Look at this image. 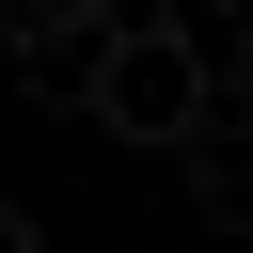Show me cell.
<instances>
[{"label": "cell", "mask_w": 253, "mask_h": 253, "mask_svg": "<svg viewBox=\"0 0 253 253\" xmlns=\"http://www.w3.org/2000/svg\"><path fill=\"white\" fill-rule=\"evenodd\" d=\"M174 174H190V206H206V221L253 253V111H221V95H206V126L174 142Z\"/></svg>", "instance_id": "7a4b0ae2"}, {"label": "cell", "mask_w": 253, "mask_h": 253, "mask_svg": "<svg viewBox=\"0 0 253 253\" xmlns=\"http://www.w3.org/2000/svg\"><path fill=\"white\" fill-rule=\"evenodd\" d=\"M0 253H47V237H32V206H0Z\"/></svg>", "instance_id": "277c9868"}, {"label": "cell", "mask_w": 253, "mask_h": 253, "mask_svg": "<svg viewBox=\"0 0 253 253\" xmlns=\"http://www.w3.org/2000/svg\"><path fill=\"white\" fill-rule=\"evenodd\" d=\"M206 95H221V79H206V32H190V16H158V32H95V63H79V111H95L111 142H158V158L206 126Z\"/></svg>", "instance_id": "6da1fadb"}, {"label": "cell", "mask_w": 253, "mask_h": 253, "mask_svg": "<svg viewBox=\"0 0 253 253\" xmlns=\"http://www.w3.org/2000/svg\"><path fill=\"white\" fill-rule=\"evenodd\" d=\"M0 206H16V190H0Z\"/></svg>", "instance_id": "5b68a950"}, {"label": "cell", "mask_w": 253, "mask_h": 253, "mask_svg": "<svg viewBox=\"0 0 253 253\" xmlns=\"http://www.w3.org/2000/svg\"><path fill=\"white\" fill-rule=\"evenodd\" d=\"M95 32H111V0H0V47H16L32 79H63V95H79V63H95Z\"/></svg>", "instance_id": "3957f363"}]
</instances>
